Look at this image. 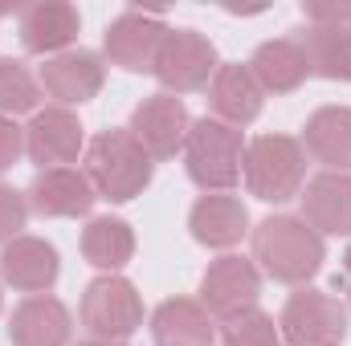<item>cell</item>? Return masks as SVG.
<instances>
[{"mask_svg": "<svg viewBox=\"0 0 351 346\" xmlns=\"http://www.w3.org/2000/svg\"><path fill=\"white\" fill-rule=\"evenodd\" d=\"M302 220L319 237H351V175L319 172L302 183Z\"/></svg>", "mask_w": 351, "mask_h": 346, "instance_id": "obj_16", "label": "cell"}, {"mask_svg": "<svg viewBox=\"0 0 351 346\" xmlns=\"http://www.w3.org/2000/svg\"><path fill=\"white\" fill-rule=\"evenodd\" d=\"M86 151V135L74 110L66 106H45L29 118L25 127V155L45 172V168H70Z\"/></svg>", "mask_w": 351, "mask_h": 346, "instance_id": "obj_11", "label": "cell"}, {"mask_svg": "<svg viewBox=\"0 0 351 346\" xmlns=\"http://www.w3.org/2000/svg\"><path fill=\"white\" fill-rule=\"evenodd\" d=\"M0 306H4V293H0Z\"/></svg>", "mask_w": 351, "mask_h": 346, "instance_id": "obj_32", "label": "cell"}, {"mask_svg": "<svg viewBox=\"0 0 351 346\" xmlns=\"http://www.w3.org/2000/svg\"><path fill=\"white\" fill-rule=\"evenodd\" d=\"M262 106H265V94L254 82L250 66H241V62H221L217 66V74L208 82V110H213V118H221V122L241 131V127H250L262 114Z\"/></svg>", "mask_w": 351, "mask_h": 346, "instance_id": "obj_18", "label": "cell"}, {"mask_svg": "<svg viewBox=\"0 0 351 346\" xmlns=\"http://www.w3.org/2000/svg\"><path fill=\"white\" fill-rule=\"evenodd\" d=\"M152 338L156 346H217V326L196 297H168L152 314Z\"/></svg>", "mask_w": 351, "mask_h": 346, "instance_id": "obj_22", "label": "cell"}, {"mask_svg": "<svg viewBox=\"0 0 351 346\" xmlns=\"http://www.w3.org/2000/svg\"><path fill=\"white\" fill-rule=\"evenodd\" d=\"M78 318L90 330V338H106V343H127L139 326H143V297L139 289L119 277V273H102L94 277L82 293Z\"/></svg>", "mask_w": 351, "mask_h": 346, "instance_id": "obj_5", "label": "cell"}, {"mask_svg": "<svg viewBox=\"0 0 351 346\" xmlns=\"http://www.w3.org/2000/svg\"><path fill=\"white\" fill-rule=\"evenodd\" d=\"M217 45L196 33V29H168L164 45H160V57H156V82L164 86V94H192V90H204L217 74Z\"/></svg>", "mask_w": 351, "mask_h": 346, "instance_id": "obj_7", "label": "cell"}, {"mask_svg": "<svg viewBox=\"0 0 351 346\" xmlns=\"http://www.w3.org/2000/svg\"><path fill=\"white\" fill-rule=\"evenodd\" d=\"M164 37H168V25H164L156 12L127 8V12H119V16L106 25V33H102V53H106L110 66H119V70H127V74H152Z\"/></svg>", "mask_w": 351, "mask_h": 346, "instance_id": "obj_9", "label": "cell"}, {"mask_svg": "<svg viewBox=\"0 0 351 346\" xmlns=\"http://www.w3.org/2000/svg\"><path fill=\"white\" fill-rule=\"evenodd\" d=\"M37 82L58 106L70 110V106H82L90 98H98V90L106 82V66L94 49H66L58 57H45Z\"/></svg>", "mask_w": 351, "mask_h": 346, "instance_id": "obj_13", "label": "cell"}, {"mask_svg": "<svg viewBox=\"0 0 351 346\" xmlns=\"http://www.w3.org/2000/svg\"><path fill=\"white\" fill-rule=\"evenodd\" d=\"M327 261L323 237L302 216H265L254 228V265L269 281L282 285H306Z\"/></svg>", "mask_w": 351, "mask_h": 346, "instance_id": "obj_1", "label": "cell"}, {"mask_svg": "<svg viewBox=\"0 0 351 346\" xmlns=\"http://www.w3.org/2000/svg\"><path fill=\"white\" fill-rule=\"evenodd\" d=\"M8 338H12V346H70L74 318H70V310L58 297L37 293V297H25L12 310Z\"/></svg>", "mask_w": 351, "mask_h": 346, "instance_id": "obj_19", "label": "cell"}, {"mask_svg": "<svg viewBox=\"0 0 351 346\" xmlns=\"http://www.w3.org/2000/svg\"><path fill=\"white\" fill-rule=\"evenodd\" d=\"M241 179L262 204H286L306 183V151L294 135H258L245 143Z\"/></svg>", "mask_w": 351, "mask_h": 346, "instance_id": "obj_4", "label": "cell"}, {"mask_svg": "<svg viewBox=\"0 0 351 346\" xmlns=\"http://www.w3.org/2000/svg\"><path fill=\"white\" fill-rule=\"evenodd\" d=\"M188 127H192L188 106H184L176 94H164V90L152 94V98H143V102L131 110V122H127V131L135 135V143L152 155V163H156V159L168 163V159H176V155L184 151Z\"/></svg>", "mask_w": 351, "mask_h": 346, "instance_id": "obj_10", "label": "cell"}, {"mask_svg": "<svg viewBox=\"0 0 351 346\" xmlns=\"http://www.w3.org/2000/svg\"><path fill=\"white\" fill-rule=\"evenodd\" d=\"M335 289L343 293V306H348V314H351V245H348V253H343V265H339V277H335Z\"/></svg>", "mask_w": 351, "mask_h": 346, "instance_id": "obj_30", "label": "cell"}, {"mask_svg": "<svg viewBox=\"0 0 351 346\" xmlns=\"http://www.w3.org/2000/svg\"><path fill=\"white\" fill-rule=\"evenodd\" d=\"M311 62V74L327 78V82H351V29H323V25H306L294 37Z\"/></svg>", "mask_w": 351, "mask_h": 346, "instance_id": "obj_24", "label": "cell"}, {"mask_svg": "<svg viewBox=\"0 0 351 346\" xmlns=\"http://www.w3.org/2000/svg\"><path fill=\"white\" fill-rule=\"evenodd\" d=\"M86 179L94 183L98 200H110V204H131L135 196L147 191L152 183V155L135 143V135L127 127H110V131H98L86 143Z\"/></svg>", "mask_w": 351, "mask_h": 346, "instance_id": "obj_2", "label": "cell"}, {"mask_svg": "<svg viewBox=\"0 0 351 346\" xmlns=\"http://www.w3.org/2000/svg\"><path fill=\"white\" fill-rule=\"evenodd\" d=\"M41 102V82L25 70V62L16 57H0V114H37Z\"/></svg>", "mask_w": 351, "mask_h": 346, "instance_id": "obj_25", "label": "cell"}, {"mask_svg": "<svg viewBox=\"0 0 351 346\" xmlns=\"http://www.w3.org/2000/svg\"><path fill=\"white\" fill-rule=\"evenodd\" d=\"M98 191L86 179V172L78 168H45V172L33 175L29 191H25V204L29 212L45 216V220H74V216H90Z\"/></svg>", "mask_w": 351, "mask_h": 346, "instance_id": "obj_12", "label": "cell"}, {"mask_svg": "<svg viewBox=\"0 0 351 346\" xmlns=\"http://www.w3.org/2000/svg\"><path fill=\"white\" fill-rule=\"evenodd\" d=\"M258 297H262V269L250 257H217L204 277H200V306L217 318V322H229L245 310H258Z\"/></svg>", "mask_w": 351, "mask_h": 346, "instance_id": "obj_8", "label": "cell"}, {"mask_svg": "<svg viewBox=\"0 0 351 346\" xmlns=\"http://www.w3.org/2000/svg\"><path fill=\"white\" fill-rule=\"evenodd\" d=\"M221 346H282V330L265 310H245L221 322Z\"/></svg>", "mask_w": 351, "mask_h": 346, "instance_id": "obj_26", "label": "cell"}, {"mask_svg": "<svg viewBox=\"0 0 351 346\" xmlns=\"http://www.w3.org/2000/svg\"><path fill=\"white\" fill-rule=\"evenodd\" d=\"M348 306L335 293L302 285L286 297L278 314V330L290 346H343L348 338Z\"/></svg>", "mask_w": 351, "mask_h": 346, "instance_id": "obj_6", "label": "cell"}, {"mask_svg": "<svg viewBox=\"0 0 351 346\" xmlns=\"http://www.w3.org/2000/svg\"><path fill=\"white\" fill-rule=\"evenodd\" d=\"M298 143L327 172L351 175V106H319L306 118Z\"/></svg>", "mask_w": 351, "mask_h": 346, "instance_id": "obj_20", "label": "cell"}, {"mask_svg": "<svg viewBox=\"0 0 351 346\" xmlns=\"http://www.w3.org/2000/svg\"><path fill=\"white\" fill-rule=\"evenodd\" d=\"M21 155H25V127H16L12 118L0 114V175L12 172Z\"/></svg>", "mask_w": 351, "mask_h": 346, "instance_id": "obj_29", "label": "cell"}, {"mask_svg": "<svg viewBox=\"0 0 351 346\" xmlns=\"http://www.w3.org/2000/svg\"><path fill=\"white\" fill-rule=\"evenodd\" d=\"M245 66H250L254 82L262 86V94H294L311 78V62H306V53H302V45L294 37L262 41Z\"/></svg>", "mask_w": 351, "mask_h": 346, "instance_id": "obj_21", "label": "cell"}, {"mask_svg": "<svg viewBox=\"0 0 351 346\" xmlns=\"http://www.w3.org/2000/svg\"><path fill=\"white\" fill-rule=\"evenodd\" d=\"M302 12H306V25L351 29V0H306Z\"/></svg>", "mask_w": 351, "mask_h": 346, "instance_id": "obj_28", "label": "cell"}, {"mask_svg": "<svg viewBox=\"0 0 351 346\" xmlns=\"http://www.w3.org/2000/svg\"><path fill=\"white\" fill-rule=\"evenodd\" d=\"M82 257L102 273H119L135 257V228L119 216H94L82 228Z\"/></svg>", "mask_w": 351, "mask_h": 346, "instance_id": "obj_23", "label": "cell"}, {"mask_svg": "<svg viewBox=\"0 0 351 346\" xmlns=\"http://www.w3.org/2000/svg\"><path fill=\"white\" fill-rule=\"evenodd\" d=\"M78 346H127V343H106V338H86V343H78Z\"/></svg>", "mask_w": 351, "mask_h": 346, "instance_id": "obj_31", "label": "cell"}, {"mask_svg": "<svg viewBox=\"0 0 351 346\" xmlns=\"http://www.w3.org/2000/svg\"><path fill=\"white\" fill-rule=\"evenodd\" d=\"M78 29H82V16H78V8L66 4V0L29 4V8H21V21H16V33H21L25 53H37V57H58V53H66V49L78 41Z\"/></svg>", "mask_w": 351, "mask_h": 346, "instance_id": "obj_15", "label": "cell"}, {"mask_svg": "<svg viewBox=\"0 0 351 346\" xmlns=\"http://www.w3.org/2000/svg\"><path fill=\"white\" fill-rule=\"evenodd\" d=\"M58 273H62V261L58 249L41 237H16L8 245H0V281L12 285L16 293H49L58 285Z\"/></svg>", "mask_w": 351, "mask_h": 346, "instance_id": "obj_14", "label": "cell"}, {"mask_svg": "<svg viewBox=\"0 0 351 346\" xmlns=\"http://www.w3.org/2000/svg\"><path fill=\"white\" fill-rule=\"evenodd\" d=\"M25 220H29V204H25V196H21L16 187L0 183V245L16 241L21 228H25Z\"/></svg>", "mask_w": 351, "mask_h": 346, "instance_id": "obj_27", "label": "cell"}, {"mask_svg": "<svg viewBox=\"0 0 351 346\" xmlns=\"http://www.w3.org/2000/svg\"><path fill=\"white\" fill-rule=\"evenodd\" d=\"M184 168L204 191H233L245 168V135L221 118H196L184 139Z\"/></svg>", "mask_w": 351, "mask_h": 346, "instance_id": "obj_3", "label": "cell"}, {"mask_svg": "<svg viewBox=\"0 0 351 346\" xmlns=\"http://www.w3.org/2000/svg\"><path fill=\"white\" fill-rule=\"evenodd\" d=\"M188 232L204 249H233L250 232V212L229 191H204L188 212Z\"/></svg>", "mask_w": 351, "mask_h": 346, "instance_id": "obj_17", "label": "cell"}]
</instances>
